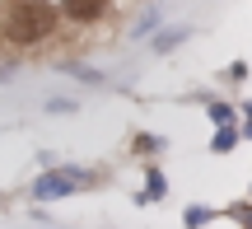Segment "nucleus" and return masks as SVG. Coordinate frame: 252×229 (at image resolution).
I'll return each mask as SVG.
<instances>
[{
    "mask_svg": "<svg viewBox=\"0 0 252 229\" xmlns=\"http://www.w3.org/2000/svg\"><path fill=\"white\" fill-rule=\"evenodd\" d=\"M61 28V0H5L0 5V42L14 52L47 47Z\"/></svg>",
    "mask_w": 252,
    "mask_h": 229,
    "instance_id": "f257e3e1",
    "label": "nucleus"
},
{
    "mask_svg": "<svg viewBox=\"0 0 252 229\" xmlns=\"http://www.w3.org/2000/svg\"><path fill=\"white\" fill-rule=\"evenodd\" d=\"M103 173L89 164H52L42 168V173L28 183V196L33 201H61V196H75V192H89V187H98Z\"/></svg>",
    "mask_w": 252,
    "mask_h": 229,
    "instance_id": "f03ea898",
    "label": "nucleus"
},
{
    "mask_svg": "<svg viewBox=\"0 0 252 229\" xmlns=\"http://www.w3.org/2000/svg\"><path fill=\"white\" fill-rule=\"evenodd\" d=\"M112 9V0H61V19L75 28H89V24H103Z\"/></svg>",
    "mask_w": 252,
    "mask_h": 229,
    "instance_id": "7ed1b4c3",
    "label": "nucleus"
},
{
    "mask_svg": "<svg viewBox=\"0 0 252 229\" xmlns=\"http://www.w3.org/2000/svg\"><path fill=\"white\" fill-rule=\"evenodd\" d=\"M191 37H196V28H191V24H163L159 33L150 37V52L154 56H173L178 47H187Z\"/></svg>",
    "mask_w": 252,
    "mask_h": 229,
    "instance_id": "20e7f679",
    "label": "nucleus"
},
{
    "mask_svg": "<svg viewBox=\"0 0 252 229\" xmlns=\"http://www.w3.org/2000/svg\"><path fill=\"white\" fill-rule=\"evenodd\" d=\"M159 28H163V9L150 0V5H145L140 14H135L131 24H126V37H131V42H150V37L159 33Z\"/></svg>",
    "mask_w": 252,
    "mask_h": 229,
    "instance_id": "39448f33",
    "label": "nucleus"
},
{
    "mask_svg": "<svg viewBox=\"0 0 252 229\" xmlns=\"http://www.w3.org/2000/svg\"><path fill=\"white\" fill-rule=\"evenodd\" d=\"M168 196V178H163V168L154 164H145V192H135V206H154V201H163Z\"/></svg>",
    "mask_w": 252,
    "mask_h": 229,
    "instance_id": "423d86ee",
    "label": "nucleus"
},
{
    "mask_svg": "<svg viewBox=\"0 0 252 229\" xmlns=\"http://www.w3.org/2000/svg\"><path fill=\"white\" fill-rule=\"evenodd\" d=\"M56 70H61V75H70V80H80V84H94V89H117V84L108 80V70H94L89 61H61Z\"/></svg>",
    "mask_w": 252,
    "mask_h": 229,
    "instance_id": "0eeeda50",
    "label": "nucleus"
},
{
    "mask_svg": "<svg viewBox=\"0 0 252 229\" xmlns=\"http://www.w3.org/2000/svg\"><path fill=\"white\" fill-rule=\"evenodd\" d=\"M163 150H168V136H159V131H135L131 136V155L135 159H159Z\"/></svg>",
    "mask_w": 252,
    "mask_h": 229,
    "instance_id": "6e6552de",
    "label": "nucleus"
},
{
    "mask_svg": "<svg viewBox=\"0 0 252 229\" xmlns=\"http://www.w3.org/2000/svg\"><path fill=\"white\" fill-rule=\"evenodd\" d=\"M238 145H243V122H234V127H215V131H210V155H234Z\"/></svg>",
    "mask_w": 252,
    "mask_h": 229,
    "instance_id": "1a4fd4ad",
    "label": "nucleus"
},
{
    "mask_svg": "<svg viewBox=\"0 0 252 229\" xmlns=\"http://www.w3.org/2000/svg\"><path fill=\"white\" fill-rule=\"evenodd\" d=\"M206 117H210V127H234V122H243V112H238V103H229V98H210Z\"/></svg>",
    "mask_w": 252,
    "mask_h": 229,
    "instance_id": "9d476101",
    "label": "nucleus"
},
{
    "mask_svg": "<svg viewBox=\"0 0 252 229\" xmlns=\"http://www.w3.org/2000/svg\"><path fill=\"white\" fill-rule=\"evenodd\" d=\"M42 112H47V117H75V112H80V98H70V94H52V98L42 103Z\"/></svg>",
    "mask_w": 252,
    "mask_h": 229,
    "instance_id": "9b49d317",
    "label": "nucleus"
},
{
    "mask_svg": "<svg viewBox=\"0 0 252 229\" xmlns=\"http://www.w3.org/2000/svg\"><path fill=\"white\" fill-rule=\"evenodd\" d=\"M210 220H215V206H201V201H191L187 211H182V225H187V229H206Z\"/></svg>",
    "mask_w": 252,
    "mask_h": 229,
    "instance_id": "f8f14e48",
    "label": "nucleus"
},
{
    "mask_svg": "<svg viewBox=\"0 0 252 229\" xmlns=\"http://www.w3.org/2000/svg\"><path fill=\"white\" fill-rule=\"evenodd\" d=\"M224 215H229L238 229H252V196H248V201H229V206H224Z\"/></svg>",
    "mask_w": 252,
    "mask_h": 229,
    "instance_id": "ddd939ff",
    "label": "nucleus"
},
{
    "mask_svg": "<svg viewBox=\"0 0 252 229\" xmlns=\"http://www.w3.org/2000/svg\"><path fill=\"white\" fill-rule=\"evenodd\" d=\"M248 75H252V65L238 56V61H229L224 70H220V80H224V84H248Z\"/></svg>",
    "mask_w": 252,
    "mask_h": 229,
    "instance_id": "4468645a",
    "label": "nucleus"
},
{
    "mask_svg": "<svg viewBox=\"0 0 252 229\" xmlns=\"http://www.w3.org/2000/svg\"><path fill=\"white\" fill-rule=\"evenodd\" d=\"M238 112H243V140H252V98L238 103Z\"/></svg>",
    "mask_w": 252,
    "mask_h": 229,
    "instance_id": "2eb2a0df",
    "label": "nucleus"
},
{
    "mask_svg": "<svg viewBox=\"0 0 252 229\" xmlns=\"http://www.w3.org/2000/svg\"><path fill=\"white\" fill-rule=\"evenodd\" d=\"M14 80V61H9V56H0V84H9Z\"/></svg>",
    "mask_w": 252,
    "mask_h": 229,
    "instance_id": "dca6fc26",
    "label": "nucleus"
},
{
    "mask_svg": "<svg viewBox=\"0 0 252 229\" xmlns=\"http://www.w3.org/2000/svg\"><path fill=\"white\" fill-rule=\"evenodd\" d=\"M248 196H252V187H248Z\"/></svg>",
    "mask_w": 252,
    "mask_h": 229,
    "instance_id": "f3484780",
    "label": "nucleus"
},
{
    "mask_svg": "<svg viewBox=\"0 0 252 229\" xmlns=\"http://www.w3.org/2000/svg\"><path fill=\"white\" fill-rule=\"evenodd\" d=\"M0 201H5V196H0Z\"/></svg>",
    "mask_w": 252,
    "mask_h": 229,
    "instance_id": "a211bd4d",
    "label": "nucleus"
}]
</instances>
